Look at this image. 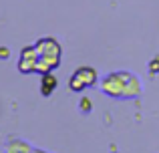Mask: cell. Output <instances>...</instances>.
<instances>
[{"label":"cell","instance_id":"obj_11","mask_svg":"<svg viewBox=\"0 0 159 153\" xmlns=\"http://www.w3.org/2000/svg\"><path fill=\"white\" fill-rule=\"evenodd\" d=\"M32 153H47V151H43V149H32Z\"/></svg>","mask_w":159,"mask_h":153},{"label":"cell","instance_id":"obj_8","mask_svg":"<svg viewBox=\"0 0 159 153\" xmlns=\"http://www.w3.org/2000/svg\"><path fill=\"white\" fill-rule=\"evenodd\" d=\"M79 105H81V111H85V113H89V111H91V101H89V99H83Z\"/></svg>","mask_w":159,"mask_h":153},{"label":"cell","instance_id":"obj_3","mask_svg":"<svg viewBox=\"0 0 159 153\" xmlns=\"http://www.w3.org/2000/svg\"><path fill=\"white\" fill-rule=\"evenodd\" d=\"M97 79L99 75L93 67H79L73 73V77L69 79V89L75 91V93H81L83 89H89V87L97 85Z\"/></svg>","mask_w":159,"mask_h":153},{"label":"cell","instance_id":"obj_2","mask_svg":"<svg viewBox=\"0 0 159 153\" xmlns=\"http://www.w3.org/2000/svg\"><path fill=\"white\" fill-rule=\"evenodd\" d=\"M129 77H131V73H127V71L111 73V75L103 77V81H101L103 93L109 95V97H115V99H123L125 85H127V79Z\"/></svg>","mask_w":159,"mask_h":153},{"label":"cell","instance_id":"obj_1","mask_svg":"<svg viewBox=\"0 0 159 153\" xmlns=\"http://www.w3.org/2000/svg\"><path fill=\"white\" fill-rule=\"evenodd\" d=\"M36 51H39V67H36V73L44 75V73H51L61 65V44L52 38V36H44V38H39L34 43Z\"/></svg>","mask_w":159,"mask_h":153},{"label":"cell","instance_id":"obj_5","mask_svg":"<svg viewBox=\"0 0 159 153\" xmlns=\"http://www.w3.org/2000/svg\"><path fill=\"white\" fill-rule=\"evenodd\" d=\"M57 85H58V81H57V77L52 75V71L44 73V75L40 77V93H43V97H51L54 93V89H57Z\"/></svg>","mask_w":159,"mask_h":153},{"label":"cell","instance_id":"obj_7","mask_svg":"<svg viewBox=\"0 0 159 153\" xmlns=\"http://www.w3.org/2000/svg\"><path fill=\"white\" fill-rule=\"evenodd\" d=\"M141 93V83L135 75H131L127 79V85H125V93H123V99H135L137 95Z\"/></svg>","mask_w":159,"mask_h":153},{"label":"cell","instance_id":"obj_9","mask_svg":"<svg viewBox=\"0 0 159 153\" xmlns=\"http://www.w3.org/2000/svg\"><path fill=\"white\" fill-rule=\"evenodd\" d=\"M149 69H151V73H153V75H155V73L159 71V59L151 61V65H149Z\"/></svg>","mask_w":159,"mask_h":153},{"label":"cell","instance_id":"obj_4","mask_svg":"<svg viewBox=\"0 0 159 153\" xmlns=\"http://www.w3.org/2000/svg\"><path fill=\"white\" fill-rule=\"evenodd\" d=\"M18 71L22 75H30V73H36V67H39V51H36L34 44L30 47H24L20 51V56H18Z\"/></svg>","mask_w":159,"mask_h":153},{"label":"cell","instance_id":"obj_6","mask_svg":"<svg viewBox=\"0 0 159 153\" xmlns=\"http://www.w3.org/2000/svg\"><path fill=\"white\" fill-rule=\"evenodd\" d=\"M6 153H32V147L18 137H10L6 143Z\"/></svg>","mask_w":159,"mask_h":153},{"label":"cell","instance_id":"obj_10","mask_svg":"<svg viewBox=\"0 0 159 153\" xmlns=\"http://www.w3.org/2000/svg\"><path fill=\"white\" fill-rule=\"evenodd\" d=\"M8 55H10V52H8V48L6 47H0V59H8Z\"/></svg>","mask_w":159,"mask_h":153}]
</instances>
